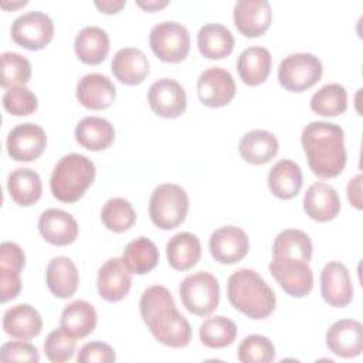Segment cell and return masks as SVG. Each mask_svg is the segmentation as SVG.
I'll use <instances>...</instances> for the list:
<instances>
[{
	"label": "cell",
	"mask_w": 363,
	"mask_h": 363,
	"mask_svg": "<svg viewBox=\"0 0 363 363\" xmlns=\"http://www.w3.org/2000/svg\"><path fill=\"white\" fill-rule=\"evenodd\" d=\"M75 337L68 335L61 326L48 333L44 342V353L54 363H64L74 356Z\"/></svg>",
	"instance_id": "60d3db41"
},
{
	"label": "cell",
	"mask_w": 363,
	"mask_h": 363,
	"mask_svg": "<svg viewBox=\"0 0 363 363\" xmlns=\"http://www.w3.org/2000/svg\"><path fill=\"white\" fill-rule=\"evenodd\" d=\"M149 45L153 54L164 62H180L190 51V34L177 21H162L152 27Z\"/></svg>",
	"instance_id": "ba28073f"
},
{
	"label": "cell",
	"mask_w": 363,
	"mask_h": 363,
	"mask_svg": "<svg viewBox=\"0 0 363 363\" xmlns=\"http://www.w3.org/2000/svg\"><path fill=\"white\" fill-rule=\"evenodd\" d=\"M38 230L43 238L52 245H68L78 237V223L67 211L48 208L38 218Z\"/></svg>",
	"instance_id": "44dd1931"
},
{
	"label": "cell",
	"mask_w": 363,
	"mask_h": 363,
	"mask_svg": "<svg viewBox=\"0 0 363 363\" xmlns=\"http://www.w3.org/2000/svg\"><path fill=\"white\" fill-rule=\"evenodd\" d=\"M31 77L30 61L13 51L1 54V86L6 89L14 86H24Z\"/></svg>",
	"instance_id": "f35d334b"
},
{
	"label": "cell",
	"mask_w": 363,
	"mask_h": 363,
	"mask_svg": "<svg viewBox=\"0 0 363 363\" xmlns=\"http://www.w3.org/2000/svg\"><path fill=\"white\" fill-rule=\"evenodd\" d=\"M26 255L18 244L3 241L0 247V267L10 268L20 272L24 268Z\"/></svg>",
	"instance_id": "f6af8a7d"
},
{
	"label": "cell",
	"mask_w": 363,
	"mask_h": 363,
	"mask_svg": "<svg viewBox=\"0 0 363 363\" xmlns=\"http://www.w3.org/2000/svg\"><path fill=\"white\" fill-rule=\"evenodd\" d=\"M77 142L92 152L108 149L115 140L113 125L99 116H85L75 126Z\"/></svg>",
	"instance_id": "484cf974"
},
{
	"label": "cell",
	"mask_w": 363,
	"mask_h": 363,
	"mask_svg": "<svg viewBox=\"0 0 363 363\" xmlns=\"http://www.w3.org/2000/svg\"><path fill=\"white\" fill-rule=\"evenodd\" d=\"M189 210L186 190L174 183L159 184L149 200V216L152 223L162 230H172L180 225Z\"/></svg>",
	"instance_id": "5b68a950"
},
{
	"label": "cell",
	"mask_w": 363,
	"mask_h": 363,
	"mask_svg": "<svg viewBox=\"0 0 363 363\" xmlns=\"http://www.w3.org/2000/svg\"><path fill=\"white\" fill-rule=\"evenodd\" d=\"M111 69L115 78L122 84L136 85L147 77L149 61L139 48L125 47L113 55Z\"/></svg>",
	"instance_id": "603a6c76"
},
{
	"label": "cell",
	"mask_w": 363,
	"mask_h": 363,
	"mask_svg": "<svg viewBox=\"0 0 363 363\" xmlns=\"http://www.w3.org/2000/svg\"><path fill=\"white\" fill-rule=\"evenodd\" d=\"M362 174H357L354 176L353 179L349 180L347 183V199L349 201L357 208V210H362Z\"/></svg>",
	"instance_id": "7dc6e473"
},
{
	"label": "cell",
	"mask_w": 363,
	"mask_h": 363,
	"mask_svg": "<svg viewBox=\"0 0 363 363\" xmlns=\"http://www.w3.org/2000/svg\"><path fill=\"white\" fill-rule=\"evenodd\" d=\"M0 359L4 363L9 362H30L37 363L40 360V354L35 346L24 340H11L1 346Z\"/></svg>",
	"instance_id": "7bdbcfd3"
},
{
	"label": "cell",
	"mask_w": 363,
	"mask_h": 363,
	"mask_svg": "<svg viewBox=\"0 0 363 363\" xmlns=\"http://www.w3.org/2000/svg\"><path fill=\"white\" fill-rule=\"evenodd\" d=\"M278 149L277 136L265 129H254L244 133L238 145L241 157L251 164L268 163L278 153Z\"/></svg>",
	"instance_id": "cb8c5ba5"
},
{
	"label": "cell",
	"mask_w": 363,
	"mask_h": 363,
	"mask_svg": "<svg viewBox=\"0 0 363 363\" xmlns=\"http://www.w3.org/2000/svg\"><path fill=\"white\" fill-rule=\"evenodd\" d=\"M96 286L99 295L108 302H118L128 295L132 286V275L122 258H111L102 264L98 271Z\"/></svg>",
	"instance_id": "ac0fdd59"
},
{
	"label": "cell",
	"mask_w": 363,
	"mask_h": 363,
	"mask_svg": "<svg viewBox=\"0 0 363 363\" xmlns=\"http://www.w3.org/2000/svg\"><path fill=\"white\" fill-rule=\"evenodd\" d=\"M116 360L113 349L104 342L85 343L77 356L78 363H112Z\"/></svg>",
	"instance_id": "ee69618b"
},
{
	"label": "cell",
	"mask_w": 363,
	"mask_h": 363,
	"mask_svg": "<svg viewBox=\"0 0 363 363\" xmlns=\"http://www.w3.org/2000/svg\"><path fill=\"white\" fill-rule=\"evenodd\" d=\"M197 94L200 101L208 108L224 106L235 96L234 78L221 67H210L197 79Z\"/></svg>",
	"instance_id": "7c38bea8"
},
{
	"label": "cell",
	"mask_w": 363,
	"mask_h": 363,
	"mask_svg": "<svg viewBox=\"0 0 363 363\" xmlns=\"http://www.w3.org/2000/svg\"><path fill=\"white\" fill-rule=\"evenodd\" d=\"M152 111L162 118H177L184 113L187 98L183 86L172 78L155 81L147 92Z\"/></svg>",
	"instance_id": "4fadbf2b"
},
{
	"label": "cell",
	"mask_w": 363,
	"mask_h": 363,
	"mask_svg": "<svg viewBox=\"0 0 363 363\" xmlns=\"http://www.w3.org/2000/svg\"><path fill=\"white\" fill-rule=\"evenodd\" d=\"M320 60L309 52H295L285 57L278 67L279 84L292 92H302L313 86L322 77Z\"/></svg>",
	"instance_id": "52a82bcc"
},
{
	"label": "cell",
	"mask_w": 363,
	"mask_h": 363,
	"mask_svg": "<svg viewBox=\"0 0 363 363\" xmlns=\"http://www.w3.org/2000/svg\"><path fill=\"white\" fill-rule=\"evenodd\" d=\"M234 24L244 37L262 35L271 26L272 10L267 0H238L233 11Z\"/></svg>",
	"instance_id": "2e32d148"
},
{
	"label": "cell",
	"mask_w": 363,
	"mask_h": 363,
	"mask_svg": "<svg viewBox=\"0 0 363 363\" xmlns=\"http://www.w3.org/2000/svg\"><path fill=\"white\" fill-rule=\"evenodd\" d=\"M140 316L153 337L169 347H184L191 340L189 320L177 311L170 291L153 285L143 291L139 302Z\"/></svg>",
	"instance_id": "6da1fadb"
},
{
	"label": "cell",
	"mask_w": 363,
	"mask_h": 363,
	"mask_svg": "<svg viewBox=\"0 0 363 363\" xmlns=\"http://www.w3.org/2000/svg\"><path fill=\"white\" fill-rule=\"evenodd\" d=\"M77 98L85 108L102 111L113 104L116 88L106 75L86 74L77 84Z\"/></svg>",
	"instance_id": "d6986e66"
},
{
	"label": "cell",
	"mask_w": 363,
	"mask_h": 363,
	"mask_svg": "<svg viewBox=\"0 0 363 363\" xmlns=\"http://www.w3.org/2000/svg\"><path fill=\"white\" fill-rule=\"evenodd\" d=\"M197 47L206 58L221 60L231 54L234 48V37L225 26L210 23L199 30Z\"/></svg>",
	"instance_id": "1f68e13d"
},
{
	"label": "cell",
	"mask_w": 363,
	"mask_h": 363,
	"mask_svg": "<svg viewBox=\"0 0 363 363\" xmlns=\"http://www.w3.org/2000/svg\"><path fill=\"white\" fill-rule=\"evenodd\" d=\"M166 255L173 269L187 271L193 268L201 257L200 240L187 231L177 233L167 241Z\"/></svg>",
	"instance_id": "4dcf8cb0"
},
{
	"label": "cell",
	"mask_w": 363,
	"mask_h": 363,
	"mask_svg": "<svg viewBox=\"0 0 363 363\" xmlns=\"http://www.w3.org/2000/svg\"><path fill=\"white\" fill-rule=\"evenodd\" d=\"M345 132L332 122L315 121L301 133V142L312 173L320 179H332L346 166Z\"/></svg>",
	"instance_id": "7a4b0ae2"
},
{
	"label": "cell",
	"mask_w": 363,
	"mask_h": 363,
	"mask_svg": "<svg viewBox=\"0 0 363 363\" xmlns=\"http://www.w3.org/2000/svg\"><path fill=\"white\" fill-rule=\"evenodd\" d=\"M109 37L96 26L84 27L75 37L74 50L77 57L89 65L101 64L109 54Z\"/></svg>",
	"instance_id": "4316f807"
},
{
	"label": "cell",
	"mask_w": 363,
	"mask_h": 363,
	"mask_svg": "<svg viewBox=\"0 0 363 363\" xmlns=\"http://www.w3.org/2000/svg\"><path fill=\"white\" fill-rule=\"evenodd\" d=\"M7 189L14 203L27 207L41 197L43 183L37 172L27 167H18L9 174Z\"/></svg>",
	"instance_id": "836d02e7"
},
{
	"label": "cell",
	"mask_w": 363,
	"mask_h": 363,
	"mask_svg": "<svg viewBox=\"0 0 363 363\" xmlns=\"http://www.w3.org/2000/svg\"><path fill=\"white\" fill-rule=\"evenodd\" d=\"M268 187L278 199L289 200L295 197L302 187V170L299 164L289 159L277 162L268 173Z\"/></svg>",
	"instance_id": "f1b7e54d"
},
{
	"label": "cell",
	"mask_w": 363,
	"mask_h": 363,
	"mask_svg": "<svg viewBox=\"0 0 363 363\" xmlns=\"http://www.w3.org/2000/svg\"><path fill=\"white\" fill-rule=\"evenodd\" d=\"M200 340L211 349H223L230 346L237 336V325L227 316L217 315L206 319L199 329Z\"/></svg>",
	"instance_id": "d590c367"
},
{
	"label": "cell",
	"mask_w": 363,
	"mask_h": 363,
	"mask_svg": "<svg viewBox=\"0 0 363 363\" xmlns=\"http://www.w3.org/2000/svg\"><path fill=\"white\" fill-rule=\"evenodd\" d=\"M101 220L108 230L113 233H123L135 224L136 213L130 201L122 197H113L104 204Z\"/></svg>",
	"instance_id": "74e56055"
},
{
	"label": "cell",
	"mask_w": 363,
	"mask_h": 363,
	"mask_svg": "<svg viewBox=\"0 0 363 363\" xmlns=\"http://www.w3.org/2000/svg\"><path fill=\"white\" fill-rule=\"evenodd\" d=\"M54 37V23L43 11H28L11 24V38L18 45L37 51L48 45Z\"/></svg>",
	"instance_id": "30bf717a"
},
{
	"label": "cell",
	"mask_w": 363,
	"mask_h": 363,
	"mask_svg": "<svg viewBox=\"0 0 363 363\" xmlns=\"http://www.w3.org/2000/svg\"><path fill=\"white\" fill-rule=\"evenodd\" d=\"M98 315L95 308L82 299L68 303L60 319L61 328L75 339H82L91 335L96 326Z\"/></svg>",
	"instance_id": "f546056e"
},
{
	"label": "cell",
	"mask_w": 363,
	"mask_h": 363,
	"mask_svg": "<svg viewBox=\"0 0 363 363\" xmlns=\"http://www.w3.org/2000/svg\"><path fill=\"white\" fill-rule=\"evenodd\" d=\"M122 261L130 274L145 275L159 262V250L147 237H138L126 244Z\"/></svg>",
	"instance_id": "d6a6232c"
},
{
	"label": "cell",
	"mask_w": 363,
	"mask_h": 363,
	"mask_svg": "<svg viewBox=\"0 0 363 363\" xmlns=\"http://www.w3.org/2000/svg\"><path fill=\"white\" fill-rule=\"evenodd\" d=\"M237 357L242 363H269L275 359V347L267 336L250 335L241 340Z\"/></svg>",
	"instance_id": "ab89813d"
},
{
	"label": "cell",
	"mask_w": 363,
	"mask_h": 363,
	"mask_svg": "<svg viewBox=\"0 0 363 363\" xmlns=\"http://www.w3.org/2000/svg\"><path fill=\"white\" fill-rule=\"evenodd\" d=\"M230 303L250 319L268 318L277 305L274 289L254 269L240 268L233 272L227 282Z\"/></svg>",
	"instance_id": "3957f363"
},
{
	"label": "cell",
	"mask_w": 363,
	"mask_h": 363,
	"mask_svg": "<svg viewBox=\"0 0 363 363\" xmlns=\"http://www.w3.org/2000/svg\"><path fill=\"white\" fill-rule=\"evenodd\" d=\"M3 329L14 339L30 340L40 335L43 329V319L34 306L20 303L4 312Z\"/></svg>",
	"instance_id": "7402d4cb"
},
{
	"label": "cell",
	"mask_w": 363,
	"mask_h": 363,
	"mask_svg": "<svg viewBox=\"0 0 363 363\" xmlns=\"http://www.w3.org/2000/svg\"><path fill=\"white\" fill-rule=\"evenodd\" d=\"M347 108V92L343 85L332 82L319 88L311 98V109L322 116L342 115Z\"/></svg>",
	"instance_id": "8d00e7d4"
},
{
	"label": "cell",
	"mask_w": 363,
	"mask_h": 363,
	"mask_svg": "<svg viewBox=\"0 0 363 363\" xmlns=\"http://www.w3.org/2000/svg\"><path fill=\"white\" fill-rule=\"evenodd\" d=\"M272 254L274 257H288L309 262L312 257V241L302 230L288 228L275 237Z\"/></svg>",
	"instance_id": "e575fe53"
},
{
	"label": "cell",
	"mask_w": 363,
	"mask_h": 363,
	"mask_svg": "<svg viewBox=\"0 0 363 363\" xmlns=\"http://www.w3.org/2000/svg\"><path fill=\"white\" fill-rule=\"evenodd\" d=\"M3 106L14 116H26L37 109L38 101L31 89L26 86H14L4 92Z\"/></svg>",
	"instance_id": "b9f144b4"
},
{
	"label": "cell",
	"mask_w": 363,
	"mask_h": 363,
	"mask_svg": "<svg viewBox=\"0 0 363 363\" xmlns=\"http://www.w3.org/2000/svg\"><path fill=\"white\" fill-rule=\"evenodd\" d=\"M208 248L216 261L221 264H235L247 255L250 240L242 228L224 225L210 235Z\"/></svg>",
	"instance_id": "5bb4252c"
},
{
	"label": "cell",
	"mask_w": 363,
	"mask_h": 363,
	"mask_svg": "<svg viewBox=\"0 0 363 363\" xmlns=\"http://www.w3.org/2000/svg\"><path fill=\"white\" fill-rule=\"evenodd\" d=\"M21 291L20 272L0 267V301L4 303L14 299Z\"/></svg>",
	"instance_id": "bcb514c9"
},
{
	"label": "cell",
	"mask_w": 363,
	"mask_h": 363,
	"mask_svg": "<svg viewBox=\"0 0 363 363\" xmlns=\"http://www.w3.org/2000/svg\"><path fill=\"white\" fill-rule=\"evenodd\" d=\"M329 350L345 359L356 357L363 352V326L354 319L336 320L326 332Z\"/></svg>",
	"instance_id": "e0dca14e"
},
{
	"label": "cell",
	"mask_w": 363,
	"mask_h": 363,
	"mask_svg": "<svg viewBox=\"0 0 363 363\" xmlns=\"http://www.w3.org/2000/svg\"><path fill=\"white\" fill-rule=\"evenodd\" d=\"M272 58L265 47L252 45L245 48L237 60V71L245 85L257 86L267 81Z\"/></svg>",
	"instance_id": "d4e9b609"
},
{
	"label": "cell",
	"mask_w": 363,
	"mask_h": 363,
	"mask_svg": "<svg viewBox=\"0 0 363 363\" xmlns=\"http://www.w3.org/2000/svg\"><path fill=\"white\" fill-rule=\"evenodd\" d=\"M268 268L271 275L288 295L302 298L312 291L313 272L309 262L288 257H274Z\"/></svg>",
	"instance_id": "9c48e42d"
},
{
	"label": "cell",
	"mask_w": 363,
	"mask_h": 363,
	"mask_svg": "<svg viewBox=\"0 0 363 363\" xmlns=\"http://www.w3.org/2000/svg\"><path fill=\"white\" fill-rule=\"evenodd\" d=\"M95 173V164L86 156L79 153L65 155L52 170L50 179L51 193L62 203H75L92 184Z\"/></svg>",
	"instance_id": "277c9868"
},
{
	"label": "cell",
	"mask_w": 363,
	"mask_h": 363,
	"mask_svg": "<svg viewBox=\"0 0 363 363\" xmlns=\"http://www.w3.org/2000/svg\"><path fill=\"white\" fill-rule=\"evenodd\" d=\"M136 4L139 7H142L143 10H147V11H156L159 9H163L164 6L169 4L167 0H147V1H143V0H138Z\"/></svg>",
	"instance_id": "681fc988"
},
{
	"label": "cell",
	"mask_w": 363,
	"mask_h": 363,
	"mask_svg": "<svg viewBox=\"0 0 363 363\" xmlns=\"http://www.w3.org/2000/svg\"><path fill=\"white\" fill-rule=\"evenodd\" d=\"M320 294L326 303L345 308L353 299V284L345 264L330 261L320 272Z\"/></svg>",
	"instance_id": "9a60e30c"
},
{
	"label": "cell",
	"mask_w": 363,
	"mask_h": 363,
	"mask_svg": "<svg viewBox=\"0 0 363 363\" xmlns=\"http://www.w3.org/2000/svg\"><path fill=\"white\" fill-rule=\"evenodd\" d=\"M47 146V135L40 125L26 122L7 135V153L16 162H31L40 157Z\"/></svg>",
	"instance_id": "8fae6325"
},
{
	"label": "cell",
	"mask_w": 363,
	"mask_h": 363,
	"mask_svg": "<svg viewBox=\"0 0 363 363\" xmlns=\"http://www.w3.org/2000/svg\"><path fill=\"white\" fill-rule=\"evenodd\" d=\"M125 0H96L95 6L105 14H113L118 13L122 7H125Z\"/></svg>",
	"instance_id": "c3c4849f"
},
{
	"label": "cell",
	"mask_w": 363,
	"mask_h": 363,
	"mask_svg": "<svg viewBox=\"0 0 363 363\" xmlns=\"http://www.w3.org/2000/svg\"><path fill=\"white\" fill-rule=\"evenodd\" d=\"M184 308L197 316H207L216 311L220 302V285L217 278L206 271L187 275L179 286Z\"/></svg>",
	"instance_id": "8992f818"
},
{
	"label": "cell",
	"mask_w": 363,
	"mask_h": 363,
	"mask_svg": "<svg viewBox=\"0 0 363 363\" xmlns=\"http://www.w3.org/2000/svg\"><path fill=\"white\" fill-rule=\"evenodd\" d=\"M303 210L315 221H330L340 211L339 194L330 184L316 182L306 189L303 196Z\"/></svg>",
	"instance_id": "ffe728a7"
},
{
	"label": "cell",
	"mask_w": 363,
	"mask_h": 363,
	"mask_svg": "<svg viewBox=\"0 0 363 363\" xmlns=\"http://www.w3.org/2000/svg\"><path fill=\"white\" fill-rule=\"evenodd\" d=\"M47 286L57 298H69L75 294L79 275L75 264L68 257H55L47 265Z\"/></svg>",
	"instance_id": "83f0119b"
}]
</instances>
